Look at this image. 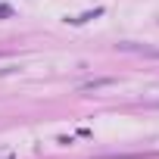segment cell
Wrapping results in <instances>:
<instances>
[{"label":"cell","instance_id":"obj_1","mask_svg":"<svg viewBox=\"0 0 159 159\" xmlns=\"http://www.w3.org/2000/svg\"><path fill=\"white\" fill-rule=\"evenodd\" d=\"M122 50H131V53H140V56H150V59H159V47H140V44H119Z\"/></svg>","mask_w":159,"mask_h":159},{"label":"cell","instance_id":"obj_2","mask_svg":"<svg viewBox=\"0 0 159 159\" xmlns=\"http://www.w3.org/2000/svg\"><path fill=\"white\" fill-rule=\"evenodd\" d=\"M112 84H116V78H94V81L81 84L78 91H81V94H91V91H100V88H112Z\"/></svg>","mask_w":159,"mask_h":159},{"label":"cell","instance_id":"obj_3","mask_svg":"<svg viewBox=\"0 0 159 159\" xmlns=\"http://www.w3.org/2000/svg\"><path fill=\"white\" fill-rule=\"evenodd\" d=\"M156 153H106L100 159H153Z\"/></svg>","mask_w":159,"mask_h":159},{"label":"cell","instance_id":"obj_4","mask_svg":"<svg viewBox=\"0 0 159 159\" xmlns=\"http://www.w3.org/2000/svg\"><path fill=\"white\" fill-rule=\"evenodd\" d=\"M97 16H103V10H94V13H84V16H78V19H72V22L78 25V22H88V19H97Z\"/></svg>","mask_w":159,"mask_h":159},{"label":"cell","instance_id":"obj_5","mask_svg":"<svg viewBox=\"0 0 159 159\" xmlns=\"http://www.w3.org/2000/svg\"><path fill=\"white\" fill-rule=\"evenodd\" d=\"M0 159H16V153H10V150H0Z\"/></svg>","mask_w":159,"mask_h":159},{"label":"cell","instance_id":"obj_6","mask_svg":"<svg viewBox=\"0 0 159 159\" xmlns=\"http://www.w3.org/2000/svg\"><path fill=\"white\" fill-rule=\"evenodd\" d=\"M0 16L7 19V16H13V10H10V7H0Z\"/></svg>","mask_w":159,"mask_h":159}]
</instances>
